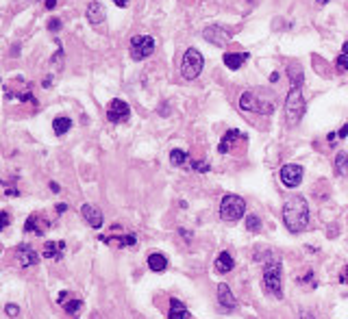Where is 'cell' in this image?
I'll return each mask as SVG.
<instances>
[{
    "instance_id": "38",
    "label": "cell",
    "mask_w": 348,
    "mask_h": 319,
    "mask_svg": "<svg viewBox=\"0 0 348 319\" xmlns=\"http://www.w3.org/2000/svg\"><path fill=\"white\" fill-rule=\"evenodd\" d=\"M339 280H342L344 284H348V265L344 267V272H342V276H339Z\"/></svg>"
},
{
    "instance_id": "15",
    "label": "cell",
    "mask_w": 348,
    "mask_h": 319,
    "mask_svg": "<svg viewBox=\"0 0 348 319\" xmlns=\"http://www.w3.org/2000/svg\"><path fill=\"white\" fill-rule=\"evenodd\" d=\"M85 15H87V22H90L94 28H100L102 24H104V9H102V5H100V3H96V0H94V3L87 5Z\"/></svg>"
},
{
    "instance_id": "31",
    "label": "cell",
    "mask_w": 348,
    "mask_h": 319,
    "mask_svg": "<svg viewBox=\"0 0 348 319\" xmlns=\"http://www.w3.org/2000/svg\"><path fill=\"white\" fill-rule=\"evenodd\" d=\"M190 167H194L196 171H202V174H205V171H209V163L207 161H190Z\"/></svg>"
},
{
    "instance_id": "28",
    "label": "cell",
    "mask_w": 348,
    "mask_h": 319,
    "mask_svg": "<svg viewBox=\"0 0 348 319\" xmlns=\"http://www.w3.org/2000/svg\"><path fill=\"white\" fill-rule=\"evenodd\" d=\"M63 306H66V310L72 315V317H76L78 315V310L83 308V302H81L78 298H72L70 302H63Z\"/></svg>"
},
{
    "instance_id": "16",
    "label": "cell",
    "mask_w": 348,
    "mask_h": 319,
    "mask_svg": "<svg viewBox=\"0 0 348 319\" xmlns=\"http://www.w3.org/2000/svg\"><path fill=\"white\" fill-rule=\"evenodd\" d=\"M81 215H83V219L92 228H100L102 226V213L96 207H92V204H83V207H81Z\"/></svg>"
},
{
    "instance_id": "4",
    "label": "cell",
    "mask_w": 348,
    "mask_h": 319,
    "mask_svg": "<svg viewBox=\"0 0 348 319\" xmlns=\"http://www.w3.org/2000/svg\"><path fill=\"white\" fill-rule=\"evenodd\" d=\"M246 213V202L235 193H226L220 202V217L224 222H237Z\"/></svg>"
},
{
    "instance_id": "50",
    "label": "cell",
    "mask_w": 348,
    "mask_h": 319,
    "mask_svg": "<svg viewBox=\"0 0 348 319\" xmlns=\"http://www.w3.org/2000/svg\"><path fill=\"white\" fill-rule=\"evenodd\" d=\"M31 3H37V0H31Z\"/></svg>"
},
{
    "instance_id": "1",
    "label": "cell",
    "mask_w": 348,
    "mask_h": 319,
    "mask_svg": "<svg viewBox=\"0 0 348 319\" xmlns=\"http://www.w3.org/2000/svg\"><path fill=\"white\" fill-rule=\"evenodd\" d=\"M283 224L289 233H303L309 224V204L303 195H289L283 204Z\"/></svg>"
},
{
    "instance_id": "36",
    "label": "cell",
    "mask_w": 348,
    "mask_h": 319,
    "mask_svg": "<svg viewBox=\"0 0 348 319\" xmlns=\"http://www.w3.org/2000/svg\"><path fill=\"white\" fill-rule=\"evenodd\" d=\"M346 135H348V124H344L342 128H339V133H337V137H339V139H344Z\"/></svg>"
},
{
    "instance_id": "40",
    "label": "cell",
    "mask_w": 348,
    "mask_h": 319,
    "mask_svg": "<svg viewBox=\"0 0 348 319\" xmlns=\"http://www.w3.org/2000/svg\"><path fill=\"white\" fill-rule=\"evenodd\" d=\"M55 7H57V0H46V9H55Z\"/></svg>"
},
{
    "instance_id": "17",
    "label": "cell",
    "mask_w": 348,
    "mask_h": 319,
    "mask_svg": "<svg viewBox=\"0 0 348 319\" xmlns=\"http://www.w3.org/2000/svg\"><path fill=\"white\" fill-rule=\"evenodd\" d=\"M218 302H220V306L222 308H226V310H233L237 306V300H235V296L231 293V289H229V284H218Z\"/></svg>"
},
{
    "instance_id": "29",
    "label": "cell",
    "mask_w": 348,
    "mask_h": 319,
    "mask_svg": "<svg viewBox=\"0 0 348 319\" xmlns=\"http://www.w3.org/2000/svg\"><path fill=\"white\" fill-rule=\"evenodd\" d=\"M244 224H246V228H248L250 233H257V230H261V219H259V215H246Z\"/></svg>"
},
{
    "instance_id": "10",
    "label": "cell",
    "mask_w": 348,
    "mask_h": 319,
    "mask_svg": "<svg viewBox=\"0 0 348 319\" xmlns=\"http://www.w3.org/2000/svg\"><path fill=\"white\" fill-rule=\"evenodd\" d=\"M202 37H205L207 42H211L213 46H224V44H229L233 39L231 33L226 28H222L220 24H211L209 28H205V31H202Z\"/></svg>"
},
{
    "instance_id": "13",
    "label": "cell",
    "mask_w": 348,
    "mask_h": 319,
    "mask_svg": "<svg viewBox=\"0 0 348 319\" xmlns=\"http://www.w3.org/2000/svg\"><path fill=\"white\" fill-rule=\"evenodd\" d=\"M118 237H113V235H100V241H104L107 245H111V248H126V245H135V235L133 233H116Z\"/></svg>"
},
{
    "instance_id": "48",
    "label": "cell",
    "mask_w": 348,
    "mask_h": 319,
    "mask_svg": "<svg viewBox=\"0 0 348 319\" xmlns=\"http://www.w3.org/2000/svg\"><path fill=\"white\" fill-rule=\"evenodd\" d=\"M90 319H100V317H98V313H94V315H92Z\"/></svg>"
},
{
    "instance_id": "22",
    "label": "cell",
    "mask_w": 348,
    "mask_h": 319,
    "mask_svg": "<svg viewBox=\"0 0 348 319\" xmlns=\"http://www.w3.org/2000/svg\"><path fill=\"white\" fill-rule=\"evenodd\" d=\"M148 267L152 272H166L168 258L164 254H159V252H152V254H148Z\"/></svg>"
},
{
    "instance_id": "42",
    "label": "cell",
    "mask_w": 348,
    "mask_h": 319,
    "mask_svg": "<svg viewBox=\"0 0 348 319\" xmlns=\"http://www.w3.org/2000/svg\"><path fill=\"white\" fill-rule=\"evenodd\" d=\"M111 3H116L118 7H126V5H128V0H111Z\"/></svg>"
},
{
    "instance_id": "20",
    "label": "cell",
    "mask_w": 348,
    "mask_h": 319,
    "mask_svg": "<svg viewBox=\"0 0 348 319\" xmlns=\"http://www.w3.org/2000/svg\"><path fill=\"white\" fill-rule=\"evenodd\" d=\"M248 56H250L248 52H244V54H242V52H226V54H224V65H226L229 70H239L242 65L246 63Z\"/></svg>"
},
{
    "instance_id": "35",
    "label": "cell",
    "mask_w": 348,
    "mask_h": 319,
    "mask_svg": "<svg viewBox=\"0 0 348 319\" xmlns=\"http://www.w3.org/2000/svg\"><path fill=\"white\" fill-rule=\"evenodd\" d=\"M0 215H3V217H0V228H7V226H9V213L3 211Z\"/></svg>"
},
{
    "instance_id": "32",
    "label": "cell",
    "mask_w": 348,
    "mask_h": 319,
    "mask_svg": "<svg viewBox=\"0 0 348 319\" xmlns=\"http://www.w3.org/2000/svg\"><path fill=\"white\" fill-rule=\"evenodd\" d=\"M337 70L339 72H348V54H339L337 56Z\"/></svg>"
},
{
    "instance_id": "37",
    "label": "cell",
    "mask_w": 348,
    "mask_h": 319,
    "mask_svg": "<svg viewBox=\"0 0 348 319\" xmlns=\"http://www.w3.org/2000/svg\"><path fill=\"white\" fill-rule=\"evenodd\" d=\"M179 235L183 237V239H185V241H190V239H192V235H190L188 230H185V228H179Z\"/></svg>"
},
{
    "instance_id": "39",
    "label": "cell",
    "mask_w": 348,
    "mask_h": 319,
    "mask_svg": "<svg viewBox=\"0 0 348 319\" xmlns=\"http://www.w3.org/2000/svg\"><path fill=\"white\" fill-rule=\"evenodd\" d=\"M52 83H55V78H52V74H48V78H44V83H42V85H44V87H50Z\"/></svg>"
},
{
    "instance_id": "27",
    "label": "cell",
    "mask_w": 348,
    "mask_h": 319,
    "mask_svg": "<svg viewBox=\"0 0 348 319\" xmlns=\"http://www.w3.org/2000/svg\"><path fill=\"white\" fill-rule=\"evenodd\" d=\"M170 163H172V165H176V167H181V165H185V163H190L188 152H183V150H172V152H170Z\"/></svg>"
},
{
    "instance_id": "34",
    "label": "cell",
    "mask_w": 348,
    "mask_h": 319,
    "mask_svg": "<svg viewBox=\"0 0 348 319\" xmlns=\"http://www.w3.org/2000/svg\"><path fill=\"white\" fill-rule=\"evenodd\" d=\"M59 28H61V20H57V18H55V20L48 22V31H55V33H57Z\"/></svg>"
},
{
    "instance_id": "47",
    "label": "cell",
    "mask_w": 348,
    "mask_h": 319,
    "mask_svg": "<svg viewBox=\"0 0 348 319\" xmlns=\"http://www.w3.org/2000/svg\"><path fill=\"white\" fill-rule=\"evenodd\" d=\"M301 319H315V317H313V315H309V313H303V315H301Z\"/></svg>"
},
{
    "instance_id": "12",
    "label": "cell",
    "mask_w": 348,
    "mask_h": 319,
    "mask_svg": "<svg viewBox=\"0 0 348 319\" xmlns=\"http://www.w3.org/2000/svg\"><path fill=\"white\" fill-rule=\"evenodd\" d=\"M48 228H50V222L44 217V215H29V219H26V224H24V233H31V235H39L42 237Z\"/></svg>"
},
{
    "instance_id": "21",
    "label": "cell",
    "mask_w": 348,
    "mask_h": 319,
    "mask_svg": "<svg viewBox=\"0 0 348 319\" xmlns=\"http://www.w3.org/2000/svg\"><path fill=\"white\" fill-rule=\"evenodd\" d=\"M188 317H190V313H188V308H185V304L181 300H176V298L170 300L168 319H188Z\"/></svg>"
},
{
    "instance_id": "33",
    "label": "cell",
    "mask_w": 348,
    "mask_h": 319,
    "mask_svg": "<svg viewBox=\"0 0 348 319\" xmlns=\"http://www.w3.org/2000/svg\"><path fill=\"white\" fill-rule=\"evenodd\" d=\"M5 313L9 315V317H18V315H20V308L15 306V304H7V306H5Z\"/></svg>"
},
{
    "instance_id": "3",
    "label": "cell",
    "mask_w": 348,
    "mask_h": 319,
    "mask_svg": "<svg viewBox=\"0 0 348 319\" xmlns=\"http://www.w3.org/2000/svg\"><path fill=\"white\" fill-rule=\"evenodd\" d=\"M263 284L265 291L274 298H283V267L281 260H270L263 265Z\"/></svg>"
},
{
    "instance_id": "44",
    "label": "cell",
    "mask_w": 348,
    "mask_h": 319,
    "mask_svg": "<svg viewBox=\"0 0 348 319\" xmlns=\"http://www.w3.org/2000/svg\"><path fill=\"white\" fill-rule=\"evenodd\" d=\"M270 80H272V83H277V80H279V72H272V76H270Z\"/></svg>"
},
{
    "instance_id": "46",
    "label": "cell",
    "mask_w": 348,
    "mask_h": 319,
    "mask_svg": "<svg viewBox=\"0 0 348 319\" xmlns=\"http://www.w3.org/2000/svg\"><path fill=\"white\" fill-rule=\"evenodd\" d=\"M342 54H348V42H344V46H342Z\"/></svg>"
},
{
    "instance_id": "30",
    "label": "cell",
    "mask_w": 348,
    "mask_h": 319,
    "mask_svg": "<svg viewBox=\"0 0 348 319\" xmlns=\"http://www.w3.org/2000/svg\"><path fill=\"white\" fill-rule=\"evenodd\" d=\"M18 100H20V102H31V104H35V106H37V98H35L33 94H31L29 89H26V92H18Z\"/></svg>"
},
{
    "instance_id": "14",
    "label": "cell",
    "mask_w": 348,
    "mask_h": 319,
    "mask_svg": "<svg viewBox=\"0 0 348 319\" xmlns=\"http://www.w3.org/2000/svg\"><path fill=\"white\" fill-rule=\"evenodd\" d=\"M15 252H18V263L22 267H35L37 265L39 256H37V252L31 248L29 243H20L18 248H15Z\"/></svg>"
},
{
    "instance_id": "2",
    "label": "cell",
    "mask_w": 348,
    "mask_h": 319,
    "mask_svg": "<svg viewBox=\"0 0 348 319\" xmlns=\"http://www.w3.org/2000/svg\"><path fill=\"white\" fill-rule=\"evenodd\" d=\"M305 109H307V104H305L301 87H292L289 89V94H287V100H285V122H287V126H296L298 122L303 120Z\"/></svg>"
},
{
    "instance_id": "8",
    "label": "cell",
    "mask_w": 348,
    "mask_h": 319,
    "mask_svg": "<svg viewBox=\"0 0 348 319\" xmlns=\"http://www.w3.org/2000/svg\"><path fill=\"white\" fill-rule=\"evenodd\" d=\"M303 174L305 169L301 165H296V163H289V165H283L281 167V183L287 187V189H294L303 183Z\"/></svg>"
},
{
    "instance_id": "6",
    "label": "cell",
    "mask_w": 348,
    "mask_h": 319,
    "mask_svg": "<svg viewBox=\"0 0 348 319\" xmlns=\"http://www.w3.org/2000/svg\"><path fill=\"white\" fill-rule=\"evenodd\" d=\"M239 109L242 111H253V113H265V115H270L274 111V106L270 100H265V98H259L257 94L253 92H244L239 96Z\"/></svg>"
},
{
    "instance_id": "49",
    "label": "cell",
    "mask_w": 348,
    "mask_h": 319,
    "mask_svg": "<svg viewBox=\"0 0 348 319\" xmlns=\"http://www.w3.org/2000/svg\"><path fill=\"white\" fill-rule=\"evenodd\" d=\"M318 3H320V5H325V3H327V0H318Z\"/></svg>"
},
{
    "instance_id": "9",
    "label": "cell",
    "mask_w": 348,
    "mask_h": 319,
    "mask_svg": "<svg viewBox=\"0 0 348 319\" xmlns=\"http://www.w3.org/2000/svg\"><path fill=\"white\" fill-rule=\"evenodd\" d=\"M128 115H131V106H128V102L120 100V98L109 102V109H107L109 122H113V124H122V122L128 120Z\"/></svg>"
},
{
    "instance_id": "23",
    "label": "cell",
    "mask_w": 348,
    "mask_h": 319,
    "mask_svg": "<svg viewBox=\"0 0 348 319\" xmlns=\"http://www.w3.org/2000/svg\"><path fill=\"white\" fill-rule=\"evenodd\" d=\"M287 72H289V80H292V87H303L305 76H303V68H301V63H289Z\"/></svg>"
},
{
    "instance_id": "24",
    "label": "cell",
    "mask_w": 348,
    "mask_h": 319,
    "mask_svg": "<svg viewBox=\"0 0 348 319\" xmlns=\"http://www.w3.org/2000/svg\"><path fill=\"white\" fill-rule=\"evenodd\" d=\"M335 174L337 176H346L348 174V154L346 152H337V157H335Z\"/></svg>"
},
{
    "instance_id": "5",
    "label": "cell",
    "mask_w": 348,
    "mask_h": 319,
    "mask_svg": "<svg viewBox=\"0 0 348 319\" xmlns=\"http://www.w3.org/2000/svg\"><path fill=\"white\" fill-rule=\"evenodd\" d=\"M202 65H205V59H202L200 50H196V48H188L185 54H183V61H181L183 78H188V80L198 78L200 72H202Z\"/></svg>"
},
{
    "instance_id": "7",
    "label": "cell",
    "mask_w": 348,
    "mask_h": 319,
    "mask_svg": "<svg viewBox=\"0 0 348 319\" xmlns=\"http://www.w3.org/2000/svg\"><path fill=\"white\" fill-rule=\"evenodd\" d=\"M155 52V39L150 35H135L131 39V56L135 61H142Z\"/></svg>"
},
{
    "instance_id": "25",
    "label": "cell",
    "mask_w": 348,
    "mask_h": 319,
    "mask_svg": "<svg viewBox=\"0 0 348 319\" xmlns=\"http://www.w3.org/2000/svg\"><path fill=\"white\" fill-rule=\"evenodd\" d=\"M52 128H55L57 135H66L68 130L72 128V120H70V118H55Z\"/></svg>"
},
{
    "instance_id": "41",
    "label": "cell",
    "mask_w": 348,
    "mask_h": 319,
    "mask_svg": "<svg viewBox=\"0 0 348 319\" xmlns=\"http://www.w3.org/2000/svg\"><path fill=\"white\" fill-rule=\"evenodd\" d=\"M66 211H68L66 204H57V213H66Z\"/></svg>"
},
{
    "instance_id": "18",
    "label": "cell",
    "mask_w": 348,
    "mask_h": 319,
    "mask_svg": "<svg viewBox=\"0 0 348 319\" xmlns=\"http://www.w3.org/2000/svg\"><path fill=\"white\" fill-rule=\"evenodd\" d=\"M63 250H66V243H63V241H48L44 245V250H42V256L57 260V258L63 256Z\"/></svg>"
},
{
    "instance_id": "26",
    "label": "cell",
    "mask_w": 348,
    "mask_h": 319,
    "mask_svg": "<svg viewBox=\"0 0 348 319\" xmlns=\"http://www.w3.org/2000/svg\"><path fill=\"white\" fill-rule=\"evenodd\" d=\"M63 56H66V52H63V48H61V42H57V52H55V56L50 59L52 72H59L63 68Z\"/></svg>"
},
{
    "instance_id": "45",
    "label": "cell",
    "mask_w": 348,
    "mask_h": 319,
    "mask_svg": "<svg viewBox=\"0 0 348 319\" xmlns=\"http://www.w3.org/2000/svg\"><path fill=\"white\" fill-rule=\"evenodd\" d=\"M7 195H20L18 189H7Z\"/></svg>"
},
{
    "instance_id": "19",
    "label": "cell",
    "mask_w": 348,
    "mask_h": 319,
    "mask_svg": "<svg viewBox=\"0 0 348 319\" xmlns=\"http://www.w3.org/2000/svg\"><path fill=\"white\" fill-rule=\"evenodd\" d=\"M233 267H235L233 256L229 254V252H220L218 258H216V272L218 274H229V272H233Z\"/></svg>"
},
{
    "instance_id": "11",
    "label": "cell",
    "mask_w": 348,
    "mask_h": 319,
    "mask_svg": "<svg viewBox=\"0 0 348 319\" xmlns=\"http://www.w3.org/2000/svg\"><path fill=\"white\" fill-rule=\"evenodd\" d=\"M237 141H248V137H246V133H242V130H237V128H231V130H226V135L222 137V141H220V146H218V152L220 154H226V152H231L233 148H235V143Z\"/></svg>"
},
{
    "instance_id": "43",
    "label": "cell",
    "mask_w": 348,
    "mask_h": 319,
    "mask_svg": "<svg viewBox=\"0 0 348 319\" xmlns=\"http://www.w3.org/2000/svg\"><path fill=\"white\" fill-rule=\"evenodd\" d=\"M335 235H337V226H333V228L329 226V237H335Z\"/></svg>"
}]
</instances>
